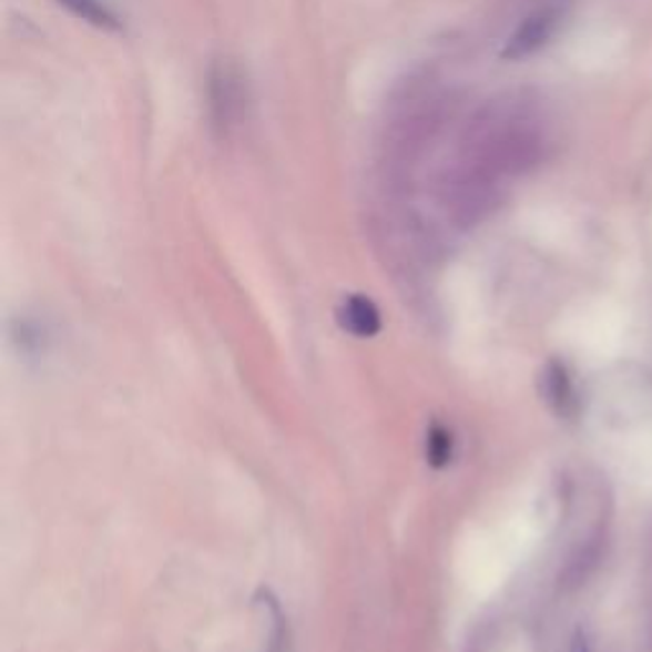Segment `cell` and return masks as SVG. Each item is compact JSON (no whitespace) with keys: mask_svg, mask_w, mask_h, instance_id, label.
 I'll list each match as a JSON object with an SVG mask.
<instances>
[{"mask_svg":"<svg viewBox=\"0 0 652 652\" xmlns=\"http://www.w3.org/2000/svg\"><path fill=\"white\" fill-rule=\"evenodd\" d=\"M548 383H551V400L559 403V406H563V403L571 400V388H569V380H566V375L559 365L551 367V375H548Z\"/></svg>","mask_w":652,"mask_h":652,"instance_id":"cell-5","label":"cell"},{"mask_svg":"<svg viewBox=\"0 0 652 652\" xmlns=\"http://www.w3.org/2000/svg\"><path fill=\"white\" fill-rule=\"evenodd\" d=\"M556 23H559V13L556 11H538L533 16H528V19L520 23V29L510 37L508 47H505V57L522 59L533 54L540 47H546V41L553 37Z\"/></svg>","mask_w":652,"mask_h":652,"instance_id":"cell-1","label":"cell"},{"mask_svg":"<svg viewBox=\"0 0 652 652\" xmlns=\"http://www.w3.org/2000/svg\"><path fill=\"white\" fill-rule=\"evenodd\" d=\"M573 652H587V645H583V642H577V648H573Z\"/></svg>","mask_w":652,"mask_h":652,"instance_id":"cell-6","label":"cell"},{"mask_svg":"<svg viewBox=\"0 0 652 652\" xmlns=\"http://www.w3.org/2000/svg\"><path fill=\"white\" fill-rule=\"evenodd\" d=\"M59 3L70 8L77 19L98 26V29L120 31V19L105 3H102V0H59Z\"/></svg>","mask_w":652,"mask_h":652,"instance_id":"cell-3","label":"cell"},{"mask_svg":"<svg viewBox=\"0 0 652 652\" xmlns=\"http://www.w3.org/2000/svg\"><path fill=\"white\" fill-rule=\"evenodd\" d=\"M428 459H431V465L436 467H444L446 461L451 459V434L444 431V428H434L431 434H428Z\"/></svg>","mask_w":652,"mask_h":652,"instance_id":"cell-4","label":"cell"},{"mask_svg":"<svg viewBox=\"0 0 652 652\" xmlns=\"http://www.w3.org/2000/svg\"><path fill=\"white\" fill-rule=\"evenodd\" d=\"M339 322L355 337H373L380 332V312L365 296H349L339 308Z\"/></svg>","mask_w":652,"mask_h":652,"instance_id":"cell-2","label":"cell"}]
</instances>
